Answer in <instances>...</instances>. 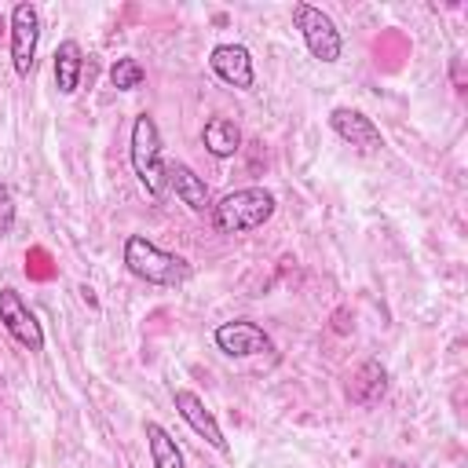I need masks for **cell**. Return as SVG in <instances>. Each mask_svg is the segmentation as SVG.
<instances>
[{
    "label": "cell",
    "instance_id": "cell-1",
    "mask_svg": "<svg viewBox=\"0 0 468 468\" xmlns=\"http://www.w3.org/2000/svg\"><path fill=\"white\" fill-rule=\"evenodd\" d=\"M208 216L219 234H245L263 227L274 216V194L263 186H241L234 194H223Z\"/></svg>",
    "mask_w": 468,
    "mask_h": 468
},
{
    "label": "cell",
    "instance_id": "cell-2",
    "mask_svg": "<svg viewBox=\"0 0 468 468\" xmlns=\"http://www.w3.org/2000/svg\"><path fill=\"white\" fill-rule=\"evenodd\" d=\"M124 267H128L135 278L150 282V285H183V282L190 278V263H186L183 256L157 249V245H154L150 238H143V234H132V238L124 241Z\"/></svg>",
    "mask_w": 468,
    "mask_h": 468
},
{
    "label": "cell",
    "instance_id": "cell-3",
    "mask_svg": "<svg viewBox=\"0 0 468 468\" xmlns=\"http://www.w3.org/2000/svg\"><path fill=\"white\" fill-rule=\"evenodd\" d=\"M132 168L150 197H165L168 179H165V161H161V135L150 113H139L132 124Z\"/></svg>",
    "mask_w": 468,
    "mask_h": 468
},
{
    "label": "cell",
    "instance_id": "cell-4",
    "mask_svg": "<svg viewBox=\"0 0 468 468\" xmlns=\"http://www.w3.org/2000/svg\"><path fill=\"white\" fill-rule=\"evenodd\" d=\"M292 22L307 44V51L318 58V62H336L340 51H344V37L336 29V22L322 11V7H311V4H296L292 7Z\"/></svg>",
    "mask_w": 468,
    "mask_h": 468
},
{
    "label": "cell",
    "instance_id": "cell-5",
    "mask_svg": "<svg viewBox=\"0 0 468 468\" xmlns=\"http://www.w3.org/2000/svg\"><path fill=\"white\" fill-rule=\"evenodd\" d=\"M37 40H40V15L33 4H15L11 7V62L18 77L33 73L37 62Z\"/></svg>",
    "mask_w": 468,
    "mask_h": 468
},
{
    "label": "cell",
    "instance_id": "cell-6",
    "mask_svg": "<svg viewBox=\"0 0 468 468\" xmlns=\"http://www.w3.org/2000/svg\"><path fill=\"white\" fill-rule=\"evenodd\" d=\"M0 322H4V329H7L22 347L44 351V329H40L37 314L26 307V300H22L11 285L0 289Z\"/></svg>",
    "mask_w": 468,
    "mask_h": 468
},
{
    "label": "cell",
    "instance_id": "cell-7",
    "mask_svg": "<svg viewBox=\"0 0 468 468\" xmlns=\"http://www.w3.org/2000/svg\"><path fill=\"white\" fill-rule=\"evenodd\" d=\"M216 347L230 358H249V355H263V351H274V340L256 325V322H245V318H234V322H223L216 329Z\"/></svg>",
    "mask_w": 468,
    "mask_h": 468
},
{
    "label": "cell",
    "instance_id": "cell-8",
    "mask_svg": "<svg viewBox=\"0 0 468 468\" xmlns=\"http://www.w3.org/2000/svg\"><path fill=\"white\" fill-rule=\"evenodd\" d=\"M329 128L344 139V143H351L358 154H377L380 146H384V135H380V128L362 113V110H351V106H336L333 113H329Z\"/></svg>",
    "mask_w": 468,
    "mask_h": 468
},
{
    "label": "cell",
    "instance_id": "cell-9",
    "mask_svg": "<svg viewBox=\"0 0 468 468\" xmlns=\"http://www.w3.org/2000/svg\"><path fill=\"white\" fill-rule=\"evenodd\" d=\"M176 410H179V417L212 446V450H219V453H227L230 446H227V439H223V431H219V424H216V417H212V410L201 402V395L197 391H190V388H176Z\"/></svg>",
    "mask_w": 468,
    "mask_h": 468
},
{
    "label": "cell",
    "instance_id": "cell-10",
    "mask_svg": "<svg viewBox=\"0 0 468 468\" xmlns=\"http://www.w3.org/2000/svg\"><path fill=\"white\" fill-rule=\"evenodd\" d=\"M208 66H212V73H216L219 80L241 88V91H249V88L256 84L252 55H249V48H241V44H216L212 55H208Z\"/></svg>",
    "mask_w": 468,
    "mask_h": 468
},
{
    "label": "cell",
    "instance_id": "cell-11",
    "mask_svg": "<svg viewBox=\"0 0 468 468\" xmlns=\"http://www.w3.org/2000/svg\"><path fill=\"white\" fill-rule=\"evenodd\" d=\"M165 179H168V190H172L190 212H197V216L212 212V194H208L205 179H201L190 165H183V161H168V165H165Z\"/></svg>",
    "mask_w": 468,
    "mask_h": 468
},
{
    "label": "cell",
    "instance_id": "cell-12",
    "mask_svg": "<svg viewBox=\"0 0 468 468\" xmlns=\"http://www.w3.org/2000/svg\"><path fill=\"white\" fill-rule=\"evenodd\" d=\"M388 391V369L373 358H366L351 377H347V399L355 406H377Z\"/></svg>",
    "mask_w": 468,
    "mask_h": 468
},
{
    "label": "cell",
    "instance_id": "cell-13",
    "mask_svg": "<svg viewBox=\"0 0 468 468\" xmlns=\"http://www.w3.org/2000/svg\"><path fill=\"white\" fill-rule=\"evenodd\" d=\"M201 139L212 157H234L241 150V128L230 117H208L201 128Z\"/></svg>",
    "mask_w": 468,
    "mask_h": 468
},
{
    "label": "cell",
    "instance_id": "cell-14",
    "mask_svg": "<svg viewBox=\"0 0 468 468\" xmlns=\"http://www.w3.org/2000/svg\"><path fill=\"white\" fill-rule=\"evenodd\" d=\"M80 69H84V51L77 40H62L55 48V84L62 95H73L80 88Z\"/></svg>",
    "mask_w": 468,
    "mask_h": 468
},
{
    "label": "cell",
    "instance_id": "cell-15",
    "mask_svg": "<svg viewBox=\"0 0 468 468\" xmlns=\"http://www.w3.org/2000/svg\"><path fill=\"white\" fill-rule=\"evenodd\" d=\"M146 446H150L154 468H183V450L157 420H146Z\"/></svg>",
    "mask_w": 468,
    "mask_h": 468
},
{
    "label": "cell",
    "instance_id": "cell-16",
    "mask_svg": "<svg viewBox=\"0 0 468 468\" xmlns=\"http://www.w3.org/2000/svg\"><path fill=\"white\" fill-rule=\"evenodd\" d=\"M143 77H146V69H143L139 58H132V55H124V58H117V62L110 66V84H113L117 91H132V88H139Z\"/></svg>",
    "mask_w": 468,
    "mask_h": 468
},
{
    "label": "cell",
    "instance_id": "cell-17",
    "mask_svg": "<svg viewBox=\"0 0 468 468\" xmlns=\"http://www.w3.org/2000/svg\"><path fill=\"white\" fill-rule=\"evenodd\" d=\"M15 227V201H11V190L0 183V234H11Z\"/></svg>",
    "mask_w": 468,
    "mask_h": 468
}]
</instances>
